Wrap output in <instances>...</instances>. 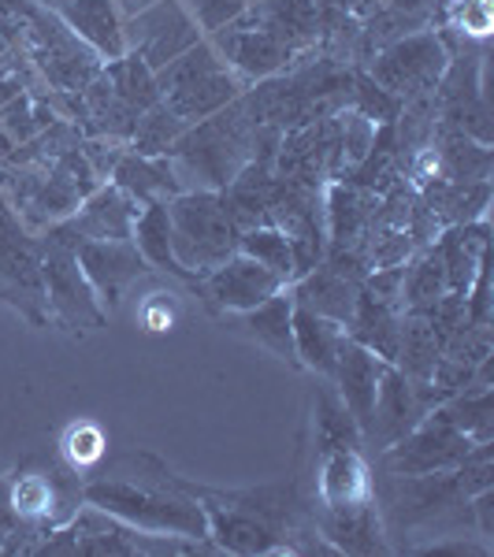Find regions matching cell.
I'll return each instance as SVG.
<instances>
[{
	"mask_svg": "<svg viewBox=\"0 0 494 557\" xmlns=\"http://www.w3.org/2000/svg\"><path fill=\"white\" fill-rule=\"evenodd\" d=\"M209 517V539L227 554H338L312 524L309 502L298 480L260 483L246 491H215L183 480Z\"/></svg>",
	"mask_w": 494,
	"mask_h": 557,
	"instance_id": "cell-1",
	"label": "cell"
},
{
	"mask_svg": "<svg viewBox=\"0 0 494 557\" xmlns=\"http://www.w3.org/2000/svg\"><path fill=\"white\" fill-rule=\"evenodd\" d=\"M83 502L138 532L212 543L205 509L152 454H127L112 469H94L83 480Z\"/></svg>",
	"mask_w": 494,
	"mask_h": 557,
	"instance_id": "cell-2",
	"label": "cell"
},
{
	"mask_svg": "<svg viewBox=\"0 0 494 557\" xmlns=\"http://www.w3.org/2000/svg\"><path fill=\"white\" fill-rule=\"evenodd\" d=\"M254 134L257 120L246 104V94H242L209 120L186 127V134L168 152V160L175 164L178 183L197 178L194 190H223L254 157Z\"/></svg>",
	"mask_w": 494,
	"mask_h": 557,
	"instance_id": "cell-3",
	"label": "cell"
},
{
	"mask_svg": "<svg viewBox=\"0 0 494 557\" xmlns=\"http://www.w3.org/2000/svg\"><path fill=\"white\" fill-rule=\"evenodd\" d=\"M380 517L387 520L391 535H457L472 524V498L461 491L454 472L431 475H391L383 487H375Z\"/></svg>",
	"mask_w": 494,
	"mask_h": 557,
	"instance_id": "cell-4",
	"label": "cell"
},
{
	"mask_svg": "<svg viewBox=\"0 0 494 557\" xmlns=\"http://www.w3.org/2000/svg\"><path fill=\"white\" fill-rule=\"evenodd\" d=\"M168 223H172V253L183 272L201 278L238 253L235 220L223 209L220 190H183L168 201Z\"/></svg>",
	"mask_w": 494,
	"mask_h": 557,
	"instance_id": "cell-5",
	"label": "cell"
},
{
	"mask_svg": "<svg viewBox=\"0 0 494 557\" xmlns=\"http://www.w3.org/2000/svg\"><path fill=\"white\" fill-rule=\"evenodd\" d=\"M41 246V283L45 301H49L52 320H60L71 331H97L108 323V309L89 286L86 272L78 268V246L83 238L75 235L67 220L52 223L38 235Z\"/></svg>",
	"mask_w": 494,
	"mask_h": 557,
	"instance_id": "cell-6",
	"label": "cell"
},
{
	"mask_svg": "<svg viewBox=\"0 0 494 557\" xmlns=\"http://www.w3.org/2000/svg\"><path fill=\"white\" fill-rule=\"evenodd\" d=\"M15 49H23V57L30 60L38 78L57 94H78L101 75L104 57L89 41L78 38L75 30H67L57 15H49L45 8L34 4L26 15L23 38Z\"/></svg>",
	"mask_w": 494,
	"mask_h": 557,
	"instance_id": "cell-7",
	"label": "cell"
},
{
	"mask_svg": "<svg viewBox=\"0 0 494 557\" xmlns=\"http://www.w3.org/2000/svg\"><path fill=\"white\" fill-rule=\"evenodd\" d=\"M8 498H12L15 517L41 539L57 528L71 524L78 517L83 502V475L67 469L64 461H45V457H26L8 480Z\"/></svg>",
	"mask_w": 494,
	"mask_h": 557,
	"instance_id": "cell-8",
	"label": "cell"
},
{
	"mask_svg": "<svg viewBox=\"0 0 494 557\" xmlns=\"http://www.w3.org/2000/svg\"><path fill=\"white\" fill-rule=\"evenodd\" d=\"M446 64H450V52H446L439 34H406V38L387 45L375 57V64L368 67V78L394 94L398 101H412V97L435 94Z\"/></svg>",
	"mask_w": 494,
	"mask_h": 557,
	"instance_id": "cell-9",
	"label": "cell"
},
{
	"mask_svg": "<svg viewBox=\"0 0 494 557\" xmlns=\"http://www.w3.org/2000/svg\"><path fill=\"white\" fill-rule=\"evenodd\" d=\"M472 443L465 431H457L439 409H431L406 438L383 450V469L387 475H431V472H454L469 457Z\"/></svg>",
	"mask_w": 494,
	"mask_h": 557,
	"instance_id": "cell-10",
	"label": "cell"
},
{
	"mask_svg": "<svg viewBox=\"0 0 494 557\" xmlns=\"http://www.w3.org/2000/svg\"><path fill=\"white\" fill-rule=\"evenodd\" d=\"M446 398L431 383H412L398 364H383L380 391H375V406H372V424L365 431V446L387 450V446L406 438Z\"/></svg>",
	"mask_w": 494,
	"mask_h": 557,
	"instance_id": "cell-11",
	"label": "cell"
},
{
	"mask_svg": "<svg viewBox=\"0 0 494 557\" xmlns=\"http://www.w3.org/2000/svg\"><path fill=\"white\" fill-rule=\"evenodd\" d=\"M197 41H201V26L186 15L178 0H157L152 8L123 23V45L127 52H138L146 60L152 75L172 64L175 57H183L186 49H194Z\"/></svg>",
	"mask_w": 494,
	"mask_h": 557,
	"instance_id": "cell-12",
	"label": "cell"
},
{
	"mask_svg": "<svg viewBox=\"0 0 494 557\" xmlns=\"http://www.w3.org/2000/svg\"><path fill=\"white\" fill-rule=\"evenodd\" d=\"M283 286L286 283L272 268L257 264V260L246 253H235L223 260L220 268H212V272H205L197 278L194 290L201 294L212 312H246V309H257L260 301H268L272 294H280Z\"/></svg>",
	"mask_w": 494,
	"mask_h": 557,
	"instance_id": "cell-13",
	"label": "cell"
},
{
	"mask_svg": "<svg viewBox=\"0 0 494 557\" xmlns=\"http://www.w3.org/2000/svg\"><path fill=\"white\" fill-rule=\"evenodd\" d=\"M75 257L108 312L120 309L131 286L152 272L149 260L138 253L134 242H83Z\"/></svg>",
	"mask_w": 494,
	"mask_h": 557,
	"instance_id": "cell-14",
	"label": "cell"
},
{
	"mask_svg": "<svg viewBox=\"0 0 494 557\" xmlns=\"http://www.w3.org/2000/svg\"><path fill=\"white\" fill-rule=\"evenodd\" d=\"M383 364L387 361H380L372 349L354 343V338L343 331L338 349H335V368H331V383H335V391H338V398H343V406L349 409V417L357 420L361 435L368 431V424H372V406H375V391H380Z\"/></svg>",
	"mask_w": 494,
	"mask_h": 557,
	"instance_id": "cell-15",
	"label": "cell"
},
{
	"mask_svg": "<svg viewBox=\"0 0 494 557\" xmlns=\"http://www.w3.org/2000/svg\"><path fill=\"white\" fill-rule=\"evenodd\" d=\"M138 212L141 205L131 194H123L115 183H101L67 215V223L83 242H131Z\"/></svg>",
	"mask_w": 494,
	"mask_h": 557,
	"instance_id": "cell-16",
	"label": "cell"
},
{
	"mask_svg": "<svg viewBox=\"0 0 494 557\" xmlns=\"http://www.w3.org/2000/svg\"><path fill=\"white\" fill-rule=\"evenodd\" d=\"M49 15H57L67 30H75L78 38L94 45L104 60H115L127 52L123 45V20L115 0H34Z\"/></svg>",
	"mask_w": 494,
	"mask_h": 557,
	"instance_id": "cell-17",
	"label": "cell"
},
{
	"mask_svg": "<svg viewBox=\"0 0 494 557\" xmlns=\"http://www.w3.org/2000/svg\"><path fill=\"white\" fill-rule=\"evenodd\" d=\"M361 286L365 283H357V278H349L343 272H335V268L320 260L312 272L294 278L291 298H294V305H301V309L317 312V317H328V320H335L338 327H346V323L354 320V312H357Z\"/></svg>",
	"mask_w": 494,
	"mask_h": 557,
	"instance_id": "cell-18",
	"label": "cell"
},
{
	"mask_svg": "<svg viewBox=\"0 0 494 557\" xmlns=\"http://www.w3.org/2000/svg\"><path fill=\"white\" fill-rule=\"evenodd\" d=\"M272 186H275V172L272 164H260V160H249L242 172L231 178L220 190L223 209L235 220L238 231L260 227V223H272Z\"/></svg>",
	"mask_w": 494,
	"mask_h": 557,
	"instance_id": "cell-19",
	"label": "cell"
},
{
	"mask_svg": "<svg viewBox=\"0 0 494 557\" xmlns=\"http://www.w3.org/2000/svg\"><path fill=\"white\" fill-rule=\"evenodd\" d=\"M487 220H472V223H457V227H446L443 235L435 238L439 253H443L446 264V286L450 294H469L476 272L487 260Z\"/></svg>",
	"mask_w": 494,
	"mask_h": 557,
	"instance_id": "cell-20",
	"label": "cell"
},
{
	"mask_svg": "<svg viewBox=\"0 0 494 557\" xmlns=\"http://www.w3.org/2000/svg\"><path fill=\"white\" fill-rule=\"evenodd\" d=\"M112 183L123 194H131L134 201L146 209L157 201H172L175 194H183V183L175 175V164L168 157H141V152H123L120 164L112 172Z\"/></svg>",
	"mask_w": 494,
	"mask_h": 557,
	"instance_id": "cell-21",
	"label": "cell"
},
{
	"mask_svg": "<svg viewBox=\"0 0 494 557\" xmlns=\"http://www.w3.org/2000/svg\"><path fill=\"white\" fill-rule=\"evenodd\" d=\"M238 327L246 331L249 338H257L264 349H272L280 361L291 368L298 364V349H294V298L286 294V286L280 294H272L268 301H260L257 309L238 312Z\"/></svg>",
	"mask_w": 494,
	"mask_h": 557,
	"instance_id": "cell-22",
	"label": "cell"
},
{
	"mask_svg": "<svg viewBox=\"0 0 494 557\" xmlns=\"http://www.w3.org/2000/svg\"><path fill=\"white\" fill-rule=\"evenodd\" d=\"M375 209H380V194L346 183V178H335V186L328 190V209H323L331 246H354L368 231Z\"/></svg>",
	"mask_w": 494,
	"mask_h": 557,
	"instance_id": "cell-23",
	"label": "cell"
},
{
	"mask_svg": "<svg viewBox=\"0 0 494 557\" xmlns=\"http://www.w3.org/2000/svg\"><path fill=\"white\" fill-rule=\"evenodd\" d=\"M346 335L354 343H361L365 349H372L380 361L394 364V357H398V335H402V309L361 290L354 320L346 323Z\"/></svg>",
	"mask_w": 494,
	"mask_h": 557,
	"instance_id": "cell-24",
	"label": "cell"
},
{
	"mask_svg": "<svg viewBox=\"0 0 494 557\" xmlns=\"http://www.w3.org/2000/svg\"><path fill=\"white\" fill-rule=\"evenodd\" d=\"M235 97H242V83L231 75L227 67H223V71H212V75L197 78V83H186V86L172 89V94H164L160 101L172 108L186 127H194V123L215 115L220 108H227Z\"/></svg>",
	"mask_w": 494,
	"mask_h": 557,
	"instance_id": "cell-25",
	"label": "cell"
},
{
	"mask_svg": "<svg viewBox=\"0 0 494 557\" xmlns=\"http://www.w3.org/2000/svg\"><path fill=\"white\" fill-rule=\"evenodd\" d=\"M346 327H338L335 320L317 317V312L294 305V349H298V364L317 372L320 380H331L335 368V349Z\"/></svg>",
	"mask_w": 494,
	"mask_h": 557,
	"instance_id": "cell-26",
	"label": "cell"
},
{
	"mask_svg": "<svg viewBox=\"0 0 494 557\" xmlns=\"http://www.w3.org/2000/svg\"><path fill=\"white\" fill-rule=\"evenodd\" d=\"M446 290H450V286H446V264L435 242L412 249L409 260L402 264V309L424 312L443 298Z\"/></svg>",
	"mask_w": 494,
	"mask_h": 557,
	"instance_id": "cell-27",
	"label": "cell"
},
{
	"mask_svg": "<svg viewBox=\"0 0 494 557\" xmlns=\"http://www.w3.org/2000/svg\"><path fill=\"white\" fill-rule=\"evenodd\" d=\"M131 242L138 246V253L149 260V268L183 278V283H190V286L197 283L190 272H183V268H178V260L172 253V223H168V201L146 205V209L138 212Z\"/></svg>",
	"mask_w": 494,
	"mask_h": 557,
	"instance_id": "cell-28",
	"label": "cell"
},
{
	"mask_svg": "<svg viewBox=\"0 0 494 557\" xmlns=\"http://www.w3.org/2000/svg\"><path fill=\"white\" fill-rule=\"evenodd\" d=\"M439 357H443V346H439L424 312H402V335H398V357H394V364H398L412 383H428Z\"/></svg>",
	"mask_w": 494,
	"mask_h": 557,
	"instance_id": "cell-29",
	"label": "cell"
},
{
	"mask_svg": "<svg viewBox=\"0 0 494 557\" xmlns=\"http://www.w3.org/2000/svg\"><path fill=\"white\" fill-rule=\"evenodd\" d=\"M435 409L443 412V417L450 420L457 431H465L472 443H491V438H494V394H491V383L476 380L472 386L450 394V398H446L443 406H435Z\"/></svg>",
	"mask_w": 494,
	"mask_h": 557,
	"instance_id": "cell-30",
	"label": "cell"
},
{
	"mask_svg": "<svg viewBox=\"0 0 494 557\" xmlns=\"http://www.w3.org/2000/svg\"><path fill=\"white\" fill-rule=\"evenodd\" d=\"M101 75L108 78L112 94L120 97L123 104H131L138 115L149 112V108L160 101L157 75H152V67L138 57V52H123V57H115V60H104Z\"/></svg>",
	"mask_w": 494,
	"mask_h": 557,
	"instance_id": "cell-31",
	"label": "cell"
},
{
	"mask_svg": "<svg viewBox=\"0 0 494 557\" xmlns=\"http://www.w3.org/2000/svg\"><path fill=\"white\" fill-rule=\"evenodd\" d=\"M183 134H186V123L178 120L164 101H157L149 112L138 115V127H134L127 149L141 152V157H168Z\"/></svg>",
	"mask_w": 494,
	"mask_h": 557,
	"instance_id": "cell-32",
	"label": "cell"
},
{
	"mask_svg": "<svg viewBox=\"0 0 494 557\" xmlns=\"http://www.w3.org/2000/svg\"><path fill=\"white\" fill-rule=\"evenodd\" d=\"M238 253L254 257L257 264L272 268L275 275L283 278V283H291L294 278V257H291V242L275 223H260V227H249L238 235Z\"/></svg>",
	"mask_w": 494,
	"mask_h": 557,
	"instance_id": "cell-33",
	"label": "cell"
},
{
	"mask_svg": "<svg viewBox=\"0 0 494 557\" xmlns=\"http://www.w3.org/2000/svg\"><path fill=\"white\" fill-rule=\"evenodd\" d=\"M104 454H108V438L94 420H75V424L64 431V438H60V461H64L67 469H75L83 480L94 469H101Z\"/></svg>",
	"mask_w": 494,
	"mask_h": 557,
	"instance_id": "cell-34",
	"label": "cell"
},
{
	"mask_svg": "<svg viewBox=\"0 0 494 557\" xmlns=\"http://www.w3.org/2000/svg\"><path fill=\"white\" fill-rule=\"evenodd\" d=\"M223 67H227V60H220V49L209 41H197L194 49H186L183 57H175L172 64L157 71V89H160V97H164V94H172V89L197 83V78L212 75V71H223Z\"/></svg>",
	"mask_w": 494,
	"mask_h": 557,
	"instance_id": "cell-35",
	"label": "cell"
},
{
	"mask_svg": "<svg viewBox=\"0 0 494 557\" xmlns=\"http://www.w3.org/2000/svg\"><path fill=\"white\" fill-rule=\"evenodd\" d=\"M349 108H354L357 115H365L368 123H394L402 112V101L394 94H387L383 86H375L372 78L365 75H354V89H349Z\"/></svg>",
	"mask_w": 494,
	"mask_h": 557,
	"instance_id": "cell-36",
	"label": "cell"
},
{
	"mask_svg": "<svg viewBox=\"0 0 494 557\" xmlns=\"http://www.w3.org/2000/svg\"><path fill=\"white\" fill-rule=\"evenodd\" d=\"M41 543L38 532L23 524L12 509V498H8V480H0V550L4 554H34V546Z\"/></svg>",
	"mask_w": 494,
	"mask_h": 557,
	"instance_id": "cell-37",
	"label": "cell"
},
{
	"mask_svg": "<svg viewBox=\"0 0 494 557\" xmlns=\"http://www.w3.org/2000/svg\"><path fill=\"white\" fill-rule=\"evenodd\" d=\"M254 0H190L194 23L201 26V34H220L231 20H238Z\"/></svg>",
	"mask_w": 494,
	"mask_h": 557,
	"instance_id": "cell-38",
	"label": "cell"
},
{
	"mask_svg": "<svg viewBox=\"0 0 494 557\" xmlns=\"http://www.w3.org/2000/svg\"><path fill=\"white\" fill-rule=\"evenodd\" d=\"M454 30H461L465 38H487L491 34V0H454L450 8Z\"/></svg>",
	"mask_w": 494,
	"mask_h": 557,
	"instance_id": "cell-39",
	"label": "cell"
},
{
	"mask_svg": "<svg viewBox=\"0 0 494 557\" xmlns=\"http://www.w3.org/2000/svg\"><path fill=\"white\" fill-rule=\"evenodd\" d=\"M134 317H138V323L146 331H172L175 327V294H146V301L138 305V312H134Z\"/></svg>",
	"mask_w": 494,
	"mask_h": 557,
	"instance_id": "cell-40",
	"label": "cell"
},
{
	"mask_svg": "<svg viewBox=\"0 0 494 557\" xmlns=\"http://www.w3.org/2000/svg\"><path fill=\"white\" fill-rule=\"evenodd\" d=\"M34 0H0V34H4V41L20 45L23 38V26H26V15H30Z\"/></svg>",
	"mask_w": 494,
	"mask_h": 557,
	"instance_id": "cell-41",
	"label": "cell"
},
{
	"mask_svg": "<svg viewBox=\"0 0 494 557\" xmlns=\"http://www.w3.org/2000/svg\"><path fill=\"white\" fill-rule=\"evenodd\" d=\"M420 554H461V557H487L491 550L487 546H480V543H465L461 535L454 539V543H431V546H420Z\"/></svg>",
	"mask_w": 494,
	"mask_h": 557,
	"instance_id": "cell-42",
	"label": "cell"
}]
</instances>
